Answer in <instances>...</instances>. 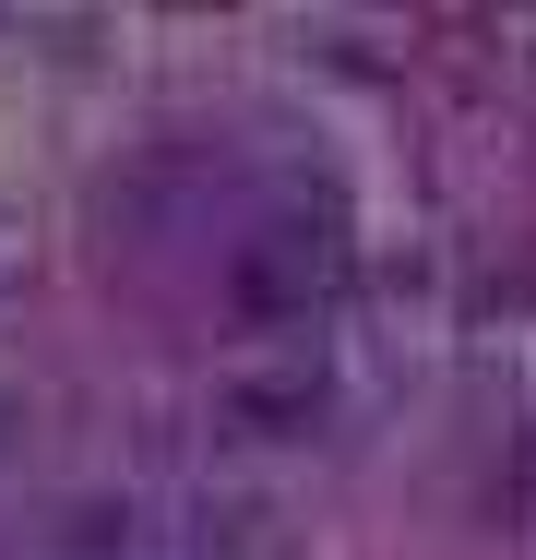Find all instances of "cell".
<instances>
[{
  "label": "cell",
  "instance_id": "7a4b0ae2",
  "mask_svg": "<svg viewBox=\"0 0 536 560\" xmlns=\"http://www.w3.org/2000/svg\"><path fill=\"white\" fill-rule=\"evenodd\" d=\"M322 406H334V382H322L311 346H287V358H263V370H226V382H214V418H226L238 442H299Z\"/></svg>",
  "mask_w": 536,
  "mask_h": 560
},
{
  "label": "cell",
  "instance_id": "6da1fadb",
  "mask_svg": "<svg viewBox=\"0 0 536 560\" xmlns=\"http://www.w3.org/2000/svg\"><path fill=\"white\" fill-rule=\"evenodd\" d=\"M334 287H346V238L322 215H263L226 250V311H238V323H275V335H287V323H311Z\"/></svg>",
  "mask_w": 536,
  "mask_h": 560
}]
</instances>
